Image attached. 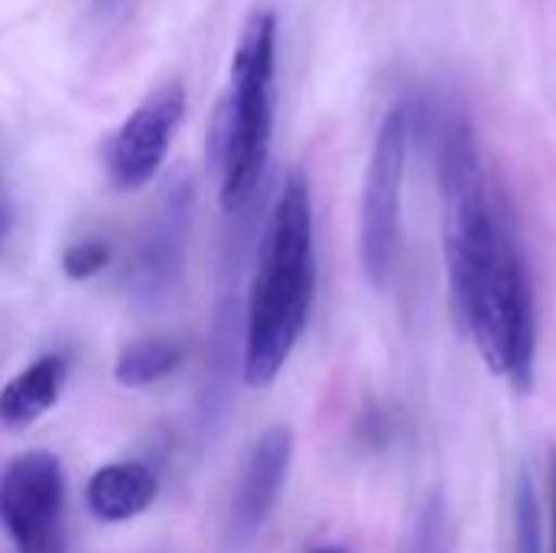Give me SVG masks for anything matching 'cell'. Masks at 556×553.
Instances as JSON below:
<instances>
[{
	"label": "cell",
	"instance_id": "10",
	"mask_svg": "<svg viewBox=\"0 0 556 553\" xmlns=\"http://www.w3.org/2000/svg\"><path fill=\"white\" fill-rule=\"evenodd\" d=\"M65 375L68 365L62 355H42L26 365L0 388V424L7 430H26L29 424H36L46 411L55 407Z\"/></svg>",
	"mask_w": 556,
	"mask_h": 553
},
{
	"label": "cell",
	"instance_id": "5",
	"mask_svg": "<svg viewBox=\"0 0 556 553\" xmlns=\"http://www.w3.org/2000/svg\"><path fill=\"white\" fill-rule=\"evenodd\" d=\"M410 147L407 108H391L378 127L362 192V264L371 287H388L401 241V189Z\"/></svg>",
	"mask_w": 556,
	"mask_h": 553
},
{
	"label": "cell",
	"instance_id": "12",
	"mask_svg": "<svg viewBox=\"0 0 556 553\" xmlns=\"http://www.w3.org/2000/svg\"><path fill=\"white\" fill-rule=\"evenodd\" d=\"M515 521H518V553H544V531H541V508L538 492L528 473L518 476L515 492Z\"/></svg>",
	"mask_w": 556,
	"mask_h": 553
},
{
	"label": "cell",
	"instance_id": "6",
	"mask_svg": "<svg viewBox=\"0 0 556 553\" xmlns=\"http://www.w3.org/2000/svg\"><path fill=\"white\" fill-rule=\"evenodd\" d=\"M0 525L20 553H65V479L52 453H20L3 466Z\"/></svg>",
	"mask_w": 556,
	"mask_h": 553
},
{
	"label": "cell",
	"instance_id": "8",
	"mask_svg": "<svg viewBox=\"0 0 556 553\" xmlns=\"http://www.w3.org/2000/svg\"><path fill=\"white\" fill-rule=\"evenodd\" d=\"M290 463H293V430L287 424L267 427L244 463V473L231 502V521L241 538L257 535L264 521L270 518V512L277 508Z\"/></svg>",
	"mask_w": 556,
	"mask_h": 553
},
{
	"label": "cell",
	"instance_id": "11",
	"mask_svg": "<svg viewBox=\"0 0 556 553\" xmlns=\"http://www.w3.org/2000/svg\"><path fill=\"white\" fill-rule=\"evenodd\" d=\"M182 355H186V349L173 336L137 339L121 349V355L114 362V378L121 388H147V385H156L166 375H173L179 368Z\"/></svg>",
	"mask_w": 556,
	"mask_h": 553
},
{
	"label": "cell",
	"instance_id": "1",
	"mask_svg": "<svg viewBox=\"0 0 556 553\" xmlns=\"http://www.w3.org/2000/svg\"><path fill=\"white\" fill-rule=\"evenodd\" d=\"M313 293V202L306 176L293 173L277 199L248 303L244 378L251 388H267L283 372L306 329Z\"/></svg>",
	"mask_w": 556,
	"mask_h": 553
},
{
	"label": "cell",
	"instance_id": "4",
	"mask_svg": "<svg viewBox=\"0 0 556 553\" xmlns=\"http://www.w3.org/2000/svg\"><path fill=\"white\" fill-rule=\"evenodd\" d=\"M440 196H443V251L453 316L469 297L498 238V218L489 202V186L476 137L469 124H450L440 150Z\"/></svg>",
	"mask_w": 556,
	"mask_h": 553
},
{
	"label": "cell",
	"instance_id": "9",
	"mask_svg": "<svg viewBox=\"0 0 556 553\" xmlns=\"http://www.w3.org/2000/svg\"><path fill=\"white\" fill-rule=\"evenodd\" d=\"M156 476L143 463H111L101 466L85 489L91 515L104 525H121L143 515L156 502Z\"/></svg>",
	"mask_w": 556,
	"mask_h": 553
},
{
	"label": "cell",
	"instance_id": "13",
	"mask_svg": "<svg viewBox=\"0 0 556 553\" xmlns=\"http://www.w3.org/2000/svg\"><path fill=\"white\" fill-rule=\"evenodd\" d=\"M111 261V248L104 241H78L72 248H65L62 254V271L68 280H88L94 274H101Z\"/></svg>",
	"mask_w": 556,
	"mask_h": 553
},
{
	"label": "cell",
	"instance_id": "14",
	"mask_svg": "<svg viewBox=\"0 0 556 553\" xmlns=\"http://www.w3.org/2000/svg\"><path fill=\"white\" fill-rule=\"evenodd\" d=\"M551 553H556V447L551 450Z\"/></svg>",
	"mask_w": 556,
	"mask_h": 553
},
{
	"label": "cell",
	"instance_id": "15",
	"mask_svg": "<svg viewBox=\"0 0 556 553\" xmlns=\"http://www.w3.org/2000/svg\"><path fill=\"white\" fill-rule=\"evenodd\" d=\"M124 7H127V0H91V16L94 20H111Z\"/></svg>",
	"mask_w": 556,
	"mask_h": 553
},
{
	"label": "cell",
	"instance_id": "2",
	"mask_svg": "<svg viewBox=\"0 0 556 553\" xmlns=\"http://www.w3.org/2000/svg\"><path fill=\"white\" fill-rule=\"evenodd\" d=\"M277 13L254 7L231 55V95L215 124L222 205L241 209L267 169L277 101Z\"/></svg>",
	"mask_w": 556,
	"mask_h": 553
},
{
	"label": "cell",
	"instance_id": "3",
	"mask_svg": "<svg viewBox=\"0 0 556 553\" xmlns=\"http://www.w3.org/2000/svg\"><path fill=\"white\" fill-rule=\"evenodd\" d=\"M456 319L476 339L479 355L492 375L511 381L518 391L534 385V297L525 257L511 235L498 228L492 254L479 271Z\"/></svg>",
	"mask_w": 556,
	"mask_h": 553
},
{
	"label": "cell",
	"instance_id": "16",
	"mask_svg": "<svg viewBox=\"0 0 556 553\" xmlns=\"http://www.w3.org/2000/svg\"><path fill=\"white\" fill-rule=\"evenodd\" d=\"M316 553H345V551H336V548H323V551H316Z\"/></svg>",
	"mask_w": 556,
	"mask_h": 553
},
{
	"label": "cell",
	"instance_id": "7",
	"mask_svg": "<svg viewBox=\"0 0 556 553\" xmlns=\"http://www.w3.org/2000/svg\"><path fill=\"white\" fill-rule=\"evenodd\" d=\"M186 117V88L182 81H166L147 101L127 114V121L117 127L111 150H108V173L117 189H140L147 186L179 130Z\"/></svg>",
	"mask_w": 556,
	"mask_h": 553
}]
</instances>
